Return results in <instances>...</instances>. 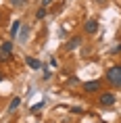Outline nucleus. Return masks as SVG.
Segmentation results:
<instances>
[{
	"label": "nucleus",
	"mask_w": 121,
	"mask_h": 123,
	"mask_svg": "<svg viewBox=\"0 0 121 123\" xmlns=\"http://www.w3.org/2000/svg\"><path fill=\"white\" fill-rule=\"evenodd\" d=\"M100 104H102V106H111V104H115V96H113V94H102V96H100Z\"/></svg>",
	"instance_id": "nucleus-3"
},
{
	"label": "nucleus",
	"mask_w": 121,
	"mask_h": 123,
	"mask_svg": "<svg viewBox=\"0 0 121 123\" xmlns=\"http://www.w3.org/2000/svg\"><path fill=\"white\" fill-rule=\"evenodd\" d=\"M75 46H79V38H73V40H71L69 44H67V50H73Z\"/></svg>",
	"instance_id": "nucleus-9"
},
{
	"label": "nucleus",
	"mask_w": 121,
	"mask_h": 123,
	"mask_svg": "<svg viewBox=\"0 0 121 123\" xmlns=\"http://www.w3.org/2000/svg\"><path fill=\"white\" fill-rule=\"evenodd\" d=\"M107 79L111 86H121V67H111L107 71Z\"/></svg>",
	"instance_id": "nucleus-1"
},
{
	"label": "nucleus",
	"mask_w": 121,
	"mask_h": 123,
	"mask_svg": "<svg viewBox=\"0 0 121 123\" xmlns=\"http://www.w3.org/2000/svg\"><path fill=\"white\" fill-rule=\"evenodd\" d=\"M44 15H46V8L42 6V8H40V11H38V15H36V17H38V19H42V17H44Z\"/></svg>",
	"instance_id": "nucleus-11"
},
{
	"label": "nucleus",
	"mask_w": 121,
	"mask_h": 123,
	"mask_svg": "<svg viewBox=\"0 0 121 123\" xmlns=\"http://www.w3.org/2000/svg\"><path fill=\"white\" fill-rule=\"evenodd\" d=\"M19 104H21V98H13V100H11V104H8V111L13 113V111L19 106Z\"/></svg>",
	"instance_id": "nucleus-8"
},
{
	"label": "nucleus",
	"mask_w": 121,
	"mask_h": 123,
	"mask_svg": "<svg viewBox=\"0 0 121 123\" xmlns=\"http://www.w3.org/2000/svg\"><path fill=\"white\" fill-rule=\"evenodd\" d=\"M50 2H52V0H42V6L46 8V6H48V4H50Z\"/></svg>",
	"instance_id": "nucleus-14"
},
{
	"label": "nucleus",
	"mask_w": 121,
	"mask_h": 123,
	"mask_svg": "<svg viewBox=\"0 0 121 123\" xmlns=\"http://www.w3.org/2000/svg\"><path fill=\"white\" fill-rule=\"evenodd\" d=\"M8 2H11L13 6H25L27 4V0H8Z\"/></svg>",
	"instance_id": "nucleus-10"
},
{
	"label": "nucleus",
	"mask_w": 121,
	"mask_h": 123,
	"mask_svg": "<svg viewBox=\"0 0 121 123\" xmlns=\"http://www.w3.org/2000/svg\"><path fill=\"white\" fill-rule=\"evenodd\" d=\"M0 52H4V54H11V52H13V44H11V42H4V44L0 46Z\"/></svg>",
	"instance_id": "nucleus-6"
},
{
	"label": "nucleus",
	"mask_w": 121,
	"mask_h": 123,
	"mask_svg": "<svg viewBox=\"0 0 121 123\" xmlns=\"http://www.w3.org/2000/svg\"><path fill=\"white\" fill-rule=\"evenodd\" d=\"M19 29H21V21H15V23H13V27H11V38H15Z\"/></svg>",
	"instance_id": "nucleus-7"
},
{
	"label": "nucleus",
	"mask_w": 121,
	"mask_h": 123,
	"mask_svg": "<svg viewBox=\"0 0 121 123\" xmlns=\"http://www.w3.org/2000/svg\"><path fill=\"white\" fill-rule=\"evenodd\" d=\"M0 81H2V73H0Z\"/></svg>",
	"instance_id": "nucleus-15"
},
{
	"label": "nucleus",
	"mask_w": 121,
	"mask_h": 123,
	"mask_svg": "<svg viewBox=\"0 0 121 123\" xmlns=\"http://www.w3.org/2000/svg\"><path fill=\"white\" fill-rule=\"evenodd\" d=\"M83 29H86V33H96V29H98V21H94V19L86 21V25H83Z\"/></svg>",
	"instance_id": "nucleus-2"
},
{
	"label": "nucleus",
	"mask_w": 121,
	"mask_h": 123,
	"mask_svg": "<svg viewBox=\"0 0 121 123\" xmlns=\"http://www.w3.org/2000/svg\"><path fill=\"white\" fill-rule=\"evenodd\" d=\"M25 61H27V65L32 67V69H40V67H42V63H40L38 58H33V56H27Z\"/></svg>",
	"instance_id": "nucleus-5"
},
{
	"label": "nucleus",
	"mask_w": 121,
	"mask_h": 123,
	"mask_svg": "<svg viewBox=\"0 0 121 123\" xmlns=\"http://www.w3.org/2000/svg\"><path fill=\"white\" fill-rule=\"evenodd\" d=\"M11 58V54H4V52H0V61H8Z\"/></svg>",
	"instance_id": "nucleus-12"
},
{
	"label": "nucleus",
	"mask_w": 121,
	"mask_h": 123,
	"mask_svg": "<svg viewBox=\"0 0 121 123\" xmlns=\"http://www.w3.org/2000/svg\"><path fill=\"white\" fill-rule=\"evenodd\" d=\"M42 104H44V102H40V104H33V106H32V113H33V111H40V109H42Z\"/></svg>",
	"instance_id": "nucleus-13"
},
{
	"label": "nucleus",
	"mask_w": 121,
	"mask_h": 123,
	"mask_svg": "<svg viewBox=\"0 0 121 123\" xmlns=\"http://www.w3.org/2000/svg\"><path fill=\"white\" fill-rule=\"evenodd\" d=\"M98 88H100V81H86L83 84V90L86 92H96Z\"/></svg>",
	"instance_id": "nucleus-4"
}]
</instances>
